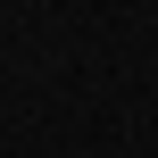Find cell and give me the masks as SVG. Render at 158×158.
I'll return each mask as SVG.
<instances>
[]
</instances>
